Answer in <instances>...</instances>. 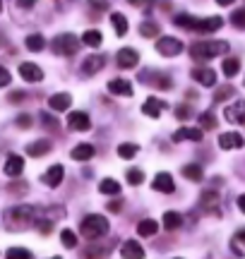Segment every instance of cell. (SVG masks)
I'll return each instance as SVG.
<instances>
[{
  "label": "cell",
  "mask_w": 245,
  "mask_h": 259,
  "mask_svg": "<svg viewBox=\"0 0 245 259\" xmlns=\"http://www.w3.org/2000/svg\"><path fill=\"white\" fill-rule=\"evenodd\" d=\"M36 206L31 204H17V206H10L8 211L3 213V226L8 231L17 233V231H27L31 223H36Z\"/></svg>",
  "instance_id": "cell-1"
},
{
  "label": "cell",
  "mask_w": 245,
  "mask_h": 259,
  "mask_svg": "<svg viewBox=\"0 0 245 259\" xmlns=\"http://www.w3.org/2000/svg\"><path fill=\"white\" fill-rule=\"evenodd\" d=\"M180 29H188V31H197V34H212L219 31L224 27V19L214 15V17H192V15H176L173 19Z\"/></svg>",
  "instance_id": "cell-2"
},
{
  "label": "cell",
  "mask_w": 245,
  "mask_h": 259,
  "mask_svg": "<svg viewBox=\"0 0 245 259\" xmlns=\"http://www.w3.org/2000/svg\"><path fill=\"white\" fill-rule=\"evenodd\" d=\"M228 53V41H195L190 46V58L192 60H212L217 56H226Z\"/></svg>",
  "instance_id": "cell-3"
},
{
  "label": "cell",
  "mask_w": 245,
  "mask_h": 259,
  "mask_svg": "<svg viewBox=\"0 0 245 259\" xmlns=\"http://www.w3.org/2000/svg\"><path fill=\"white\" fill-rule=\"evenodd\" d=\"M108 231H111L108 219H104L101 213H89V216H85L82 223H79V233L85 235L87 240H99V238L108 235Z\"/></svg>",
  "instance_id": "cell-4"
},
{
  "label": "cell",
  "mask_w": 245,
  "mask_h": 259,
  "mask_svg": "<svg viewBox=\"0 0 245 259\" xmlns=\"http://www.w3.org/2000/svg\"><path fill=\"white\" fill-rule=\"evenodd\" d=\"M79 41H82V38H77L75 34H58V36L51 41V48H53L56 56L72 58V56H77V51H79Z\"/></svg>",
  "instance_id": "cell-5"
},
{
  "label": "cell",
  "mask_w": 245,
  "mask_h": 259,
  "mask_svg": "<svg viewBox=\"0 0 245 259\" xmlns=\"http://www.w3.org/2000/svg\"><path fill=\"white\" fill-rule=\"evenodd\" d=\"M142 84H147V87H154V89H161V92H166L173 87V79H171L166 72H156V70H144L140 74Z\"/></svg>",
  "instance_id": "cell-6"
},
{
  "label": "cell",
  "mask_w": 245,
  "mask_h": 259,
  "mask_svg": "<svg viewBox=\"0 0 245 259\" xmlns=\"http://www.w3.org/2000/svg\"><path fill=\"white\" fill-rule=\"evenodd\" d=\"M183 41L176 36H161L159 41H156V53L164 58H173L178 56V53H183Z\"/></svg>",
  "instance_id": "cell-7"
},
{
  "label": "cell",
  "mask_w": 245,
  "mask_h": 259,
  "mask_svg": "<svg viewBox=\"0 0 245 259\" xmlns=\"http://www.w3.org/2000/svg\"><path fill=\"white\" fill-rule=\"evenodd\" d=\"M115 63H118L120 70H132V67H137V63H140V53L135 48H120L115 53Z\"/></svg>",
  "instance_id": "cell-8"
},
{
  "label": "cell",
  "mask_w": 245,
  "mask_h": 259,
  "mask_svg": "<svg viewBox=\"0 0 245 259\" xmlns=\"http://www.w3.org/2000/svg\"><path fill=\"white\" fill-rule=\"evenodd\" d=\"M224 118H226L228 122H233V125H245V101L243 99H238V101H233L231 106H226Z\"/></svg>",
  "instance_id": "cell-9"
},
{
  "label": "cell",
  "mask_w": 245,
  "mask_h": 259,
  "mask_svg": "<svg viewBox=\"0 0 245 259\" xmlns=\"http://www.w3.org/2000/svg\"><path fill=\"white\" fill-rule=\"evenodd\" d=\"M67 127L72 132H87V130H92V120L85 111H75L67 115Z\"/></svg>",
  "instance_id": "cell-10"
},
{
  "label": "cell",
  "mask_w": 245,
  "mask_h": 259,
  "mask_svg": "<svg viewBox=\"0 0 245 259\" xmlns=\"http://www.w3.org/2000/svg\"><path fill=\"white\" fill-rule=\"evenodd\" d=\"M22 170H24V158L19 156V154H8L5 166H3V173H5L8 178H19L22 176Z\"/></svg>",
  "instance_id": "cell-11"
},
{
  "label": "cell",
  "mask_w": 245,
  "mask_h": 259,
  "mask_svg": "<svg viewBox=\"0 0 245 259\" xmlns=\"http://www.w3.org/2000/svg\"><path fill=\"white\" fill-rule=\"evenodd\" d=\"M63 178H65V168L60 166V163H56V166H51L46 173L41 176V183L46 187H58L63 183Z\"/></svg>",
  "instance_id": "cell-12"
},
{
  "label": "cell",
  "mask_w": 245,
  "mask_h": 259,
  "mask_svg": "<svg viewBox=\"0 0 245 259\" xmlns=\"http://www.w3.org/2000/svg\"><path fill=\"white\" fill-rule=\"evenodd\" d=\"M151 190L164 192V194H171L173 190H176L173 176H171V173H156V176H154V183H151Z\"/></svg>",
  "instance_id": "cell-13"
},
{
  "label": "cell",
  "mask_w": 245,
  "mask_h": 259,
  "mask_svg": "<svg viewBox=\"0 0 245 259\" xmlns=\"http://www.w3.org/2000/svg\"><path fill=\"white\" fill-rule=\"evenodd\" d=\"M219 147L221 149H243L245 147V137L240 132H224L221 137H219Z\"/></svg>",
  "instance_id": "cell-14"
},
{
  "label": "cell",
  "mask_w": 245,
  "mask_h": 259,
  "mask_svg": "<svg viewBox=\"0 0 245 259\" xmlns=\"http://www.w3.org/2000/svg\"><path fill=\"white\" fill-rule=\"evenodd\" d=\"M104 65H106V58L104 56H89L85 63H82L79 72L85 74V77H92V74L101 72V70H104Z\"/></svg>",
  "instance_id": "cell-15"
},
{
  "label": "cell",
  "mask_w": 245,
  "mask_h": 259,
  "mask_svg": "<svg viewBox=\"0 0 245 259\" xmlns=\"http://www.w3.org/2000/svg\"><path fill=\"white\" fill-rule=\"evenodd\" d=\"M199 206L207 213H219V194L214 190H205L199 194Z\"/></svg>",
  "instance_id": "cell-16"
},
{
  "label": "cell",
  "mask_w": 245,
  "mask_h": 259,
  "mask_svg": "<svg viewBox=\"0 0 245 259\" xmlns=\"http://www.w3.org/2000/svg\"><path fill=\"white\" fill-rule=\"evenodd\" d=\"M123 259H144V247L137 240H125L120 247Z\"/></svg>",
  "instance_id": "cell-17"
},
{
  "label": "cell",
  "mask_w": 245,
  "mask_h": 259,
  "mask_svg": "<svg viewBox=\"0 0 245 259\" xmlns=\"http://www.w3.org/2000/svg\"><path fill=\"white\" fill-rule=\"evenodd\" d=\"M166 108H169V106H166V101H161V99H147V101L142 103V113H144L147 118H159Z\"/></svg>",
  "instance_id": "cell-18"
},
{
  "label": "cell",
  "mask_w": 245,
  "mask_h": 259,
  "mask_svg": "<svg viewBox=\"0 0 245 259\" xmlns=\"http://www.w3.org/2000/svg\"><path fill=\"white\" fill-rule=\"evenodd\" d=\"M19 74H22V79H27V82H41V79H44V70L34 63H22L19 65Z\"/></svg>",
  "instance_id": "cell-19"
},
{
  "label": "cell",
  "mask_w": 245,
  "mask_h": 259,
  "mask_svg": "<svg viewBox=\"0 0 245 259\" xmlns=\"http://www.w3.org/2000/svg\"><path fill=\"white\" fill-rule=\"evenodd\" d=\"M192 79H197L202 87H214L217 84V72L212 67H195L192 70Z\"/></svg>",
  "instance_id": "cell-20"
},
{
  "label": "cell",
  "mask_w": 245,
  "mask_h": 259,
  "mask_svg": "<svg viewBox=\"0 0 245 259\" xmlns=\"http://www.w3.org/2000/svg\"><path fill=\"white\" fill-rule=\"evenodd\" d=\"M70 103H72V96L65 92H60V94H53L51 99H48V106H51V111H56V113H63L70 108Z\"/></svg>",
  "instance_id": "cell-21"
},
{
  "label": "cell",
  "mask_w": 245,
  "mask_h": 259,
  "mask_svg": "<svg viewBox=\"0 0 245 259\" xmlns=\"http://www.w3.org/2000/svg\"><path fill=\"white\" fill-rule=\"evenodd\" d=\"M185 139H190V142H202V130L199 127H180L173 132V142H185Z\"/></svg>",
  "instance_id": "cell-22"
},
{
  "label": "cell",
  "mask_w": 245,
  "mask_h": 259,
  "mask_svg": "<svg viewBox=\"0 0 245 259\" xmlns=\"http://www.w3.org/2000/svg\"><path fill=\"white\" fill-rule=\"evenodd\" d=\"M108 92L115 94V96H132V84L123 77H115L108 82Z\"/></svg>",
  "instance_id": "cell-23"
},
{
  "label": "cell",
  "mask_w": 245,
  "mask_h": 259,
  "mask_svg": "<svg viewBox=\"0 0 245 259\" xmlns=\"http://www.w3.org/2000/svg\"><path fill=\"white\" fill-rule=\"evenodd\" d=\"M48 151H51V142H48V139H38V142H31V144L27 147V154L29 156H34V158L46 156Z\"/></svg>",
  "instance_id": "cell-24"
},
{
  "label": "cell",
  "mask_w": 245,
  "mask_h": 259,
  "mask_svg": "<svg viewBox=\"0 0 245 259\" xmlns=\"http://www.w3.org/2000/svg\"><path fill=\"white\" fill-rule=\"evenodd\" d=\"M156 231H159V223L154 221V219H142L137 223V233H140L142 238H151V235H156Z\"/></svg>",
  "instance_id": "cell-25"
},
{
  "label": "cell",
  "mask_w": 245,
  "mask_h": 259,
  "mask_svg": "<svg viewBox=\"0 0 245 259\" xmlns=\"http://www.w3.org/2000/svg\"><path fill=\"white\" fill-rule=\"evenodd\" d=\"M183 176L188 178L190 183H202L205 170H202V166H197V163H188V166H183Z\"/></svg>",
  "instance_id": "cell-26"
},
{
  "label": "cell",
  "mask_w": 245,
  "mask_h": 259,
  "mask_svg": "<svg viewBox=\"0 0 245 259\" xmlns=\"http://www.w3.org/2000/svg\"><path fill=\"white\" fill-rule=\"evenodd\" d=\"M101 41H104V36H101V31H99V29H89V31L82 34V44L89 46V48H99L101 46Z\"/></svg>",
  "instance_id": "cell-27"
},
{
  "label": "cell",
  "mask_w": 245,
  "mask_h": 259,
  "mask_svg": "<svg viewBox=\"0 0 245 259\" xmlns=\"http://www.w3.org/2000/svg\"><path fill=\"white\" fill-rule=\"evenodd\" d=\"M111 24H113L118 36H125V34H128V17H125L123 12H113V15H111Z\"/></svg>",
  "instance_id": "cell-28"
},
{
  "label": "cell",
  "mask_w": 245,
  "mask_h": 259,
  "mask_svg": "<svg viewBox=\"0 0 245 259\" xmlns=\"http://www.w3.org/2000/svg\"><path fill=\"white\" fill-rule=\"evenodd\" d=\"M231 252L236 257H245V231H238L233 238H231Z\"/></svg>",
  "instance_id": "cell-29"
},
{
  "label": "cell",
  "mask_w": 245,
  "mask_h": 259,
  "mask_svg": "<svg viewBox=\"0 0 245 259\" xmlns=\"http://www.w3.org/2000/svg\"><path fill=\"white\" fill-rule=\"evenodd\" d=\"M24 46H27V51H31V53H38V51L46 48V38L41 36V34H29Z\"/></svg>",
  "instance_id": "cell-30"
},
{
  "label": "cell",
  "mask_w": 245,
  "mask_h": 259,
  "mask_svg": "<svg viewBox=\"0 0 245 259\" xmlns=\"http://www.w3.org/2000/svg\"><path fill=\"white\" fill-rule=\"evenodd\" d=\"M92 156H94V147L92 144H77L72 149V158L75 161H89Z\"/></svg>",
  "instance_id": "cell-31"
},
{
  "label": "cell",
  "mask_w": 245,
  "mask_h": 259,
  "mask_svg": "<svg viewBox=\"0 0 245 259\" xmlns=\"http://www.w3.org/2000/svg\"><path fill=\"white\" fill-rule=\"evenodd\" d=\"M180 223H183V216H180L178 211L164 213V228H166V231H176V228H180Z\"/></svg>",
  "instance_id": "cell-32"
},
{
  "label": "cell",
  "mask_w": 245,
  "mask_h": 259,
  "mask_svg": "<svg viewBox=\"0 0 245 259\" xmlns=\"http://www.w3.org/2000/svg\"><path fill=\"white\" fill-rule=\"evenodd\" d=\"M99 192L101 194H120V183H115L113 178H104L99 183Z\"/></svg>",
  "instance_id": "cell-33"
},
{
  "label": "cell",
  "mask_w": 245,
  "mask_h": 259,
  "mask_svg": "<svg viewBox=\"0 0 245 259\" xmlns=\"http://www.w3.org/2000/svg\"><path fill=\"white\" fill-rule=\"evenodd\" d=\"M159 24L156 22H151V19H147V22H142L140 24V34L144 38H154V36H159Z\"/></svg>",
  "instance_id": "cell-34"
},
{
  "label": "cell",
  "mask_w": 245,
  "mask_h": 259,
  "mask_svg": "<svg viewBox=\"0 0 245 259\" xmlns=\"http://www.w3.org/2000/svg\"><path fill=\"white\" fill-rule=\"evenodd\" d=\"M221 70H224L226 77H236L238 70H240V60H238V58H226L224 65H221Z\"/></svg>",
  "instance_id": "cell-35"
},
{
  "label": "cell",
  "mask_w": 245,
  "mask_h": 259,
  "mask_svg": "<svg viewBox=\"0 0 245 259\" xmlns=\"http://www.w3.org/2000/svg\"><path fill=\"white\" fill-rule=\"evenodd\" d=\"M137 151H140L137 144H132V142H123L120 147H118V156L120 158H135L137 156Z\"/></svg>",
  "instance_id": "cell-36"
},
{
  "label": "cell",
  "mask_w": 245,
  "mask_h": 259,
  "mask_svg": "<svg viewBox=\"0 0 245 259\" xmlns=\"http://www.w3.org/2000/svg\"><path fill=\"white\" fill-rule=\"evenodd\" d=\"M5 259H34V257H31V252L27 247H10L5 252Z\"/></svg>",
  "instance_id": "cell-37"
},
{
  "label": "cell",
  "mask_w": 245,
  "mask_h": 259,
  "mask_svg": "<svg viewBox=\"0 0 245 259\" xmlns=\"http://www.w3.org/2000/svg\"><path fill=\"white\" fill-rule=\"evenodd\" d=\"M60 242L65 245L67 250H72V247H77V235L70 231V228H63V231H60Z\"/></svg>",
  "instance_id": "cell-38"
},
{
  "label": "cell",
  "mask_w": 245,
  "mask_h": 259,
  "mask_svg": "<svg viewBox=\"0 0 245 259\" xmlns=\"http://www.w3.org/2000/svg\"><path fill=\"white\" fill-rule=\"evenodd\" d=\"M199 125H202V130H214L217 127V118H214V113L212 111L202 113V115H199Z\"/></svg>",
  "instance_id": "cell-39"
},
{
  "label": "cell",
  "mask_w": 245,
  "mask_h": 259,
  "mask_svg": "<svg viewBox=\"0 0 245 259\" xmlns=\"http://www.w3.org/2000/svg\"><path fill=\"white\" fill-rule=\"evenodd\" d=\"M125 176H128V183H130V185H142V183H144V173H142L140 168H130Z\"/></svg>",
  "instance_id": "cell-40"
},
{
  "label": "cell",
  "mask_w": 245,
  "mask_h": 259,
  "mask_svg": "<svg viewBox=\"0 0 245 259\" xmlns=\"http://www.w3.org/2000/svg\"><path fill=\"white\" fill-rule=\"evenodd\" d=\"M236 94V89L231 87V84H226V87H221V89H217V94H214V101L221 103V101H226L228 96H233Z\"/></svg>",
  "instance_id": "cell-41"
},
{
  "label": "cell",
  "mask_w": 245,
  "mask_h": 259,
  "mask_svg": "<svg viewBox=\"0 0 245 259\" xmlns=\"http://www.w3.org/2000/svg\"><path fill=\"white\" fill-rule=\"evenodd\" d=\"M82 254H85V259H104L106 257V247H87Z\"/></svg>",
  "instance_id": "cell-42"
},
{
  "label": "cell",
  "mask_w": 245,
  "mask_h": 259,
  "mask_svg": "<svg viewBox=\"0 0 245 259\" xmlns=\"http://www.w3.org/2000/svg\"><path fill=\"white\" fill-rule=\"evenodd\" d=\"M231 24H233L236 29H245V8L236 10V12L231 15Z\"/></svg>",
  "instance_id": "cell-43"
},
{
  "label": "cell",
  "mask_w": 245,
  "mask_h": 259,
  "mask_svg": "<svg viewBox=\"0 0 245 259\" xmlns=\"http://www.w3.org/2000/svg\"><path fill=\"white\" fill-rule=\"evenodd\" d=\"M31 115H27V113H22V115H17V127H22V130H29L31 127Z\"/></svg>",
  "instance_id": "cell-44"
},
{
  "label": "cell",
  "mask_w": 245,
  "mask_h": 259,
  "mask_svg": "<svg viewBox=\"0 0 245 259\" xmlns=\"http://www.w3.org/2000/svg\"><path fill=\"white\" fill-rule=\"evenodd\" d=\"M38 118H41V122H44L48 130H58V120H56V118H51L48 113H41Z\"/></svg>",
  "instance_id": "cell-45"
},
{
  "label": "cell",
  "mask_w": 245,
  "mask_h": 259,
  "mask_svg": "<svg viewBox=\"0 0 245 259\" xmlns=\"http://www.w3.org/2000/svg\"><path fill=\"white\" fill-rule=\"evenodd\" d=\"M176 115H178V120H188V118H190V108H188V106H178V108H176Z\"/></svg>",
  "instance_id": "cell-46"
},
{
  "label": "cell",
  "mask_w": 245,
  "mask_h": 259,
  "mask_svg": "<svg viewBox=\"0 0 245 259\" xmlns=\"http://www.w3.org/2000/svg\"><path fill=\"white\" fill-rule=\"evenodd\" d=\"M36 3H38V0H17V5L22 10H31L34 5H36Z\"/></svg>",
  "instance_id": "cell-47"
},
{
  "label": "cell",
  "mask_w": 245,
  "mask_h": 259,
  "mask_svg": "<svg viewBox=\"0 0 245 259\" xmlns=\"http://www.w3.org/2000/svg\"><path fill=\"white\" fill-rule=\"evenodd\" d=\"M8 84H10V72L3 67V70H0V87H8Z\"/></svg>",
  "instance_id": "cell-48"
},
{
  "label": "cell",
  "mask_w": 245,
  "mask_h": 259,
  "mask_svg": "<svg viewBox=\"0 0 245 259\" xmlns=\"http://www.w3.org/2000/svg\"><path fill=\"white\" fill-rule=\"evenodd\" d=\"M10 99V103H17V101H24V92H12L8 96Z\"/></svg>",
  "instance_id": "cell-49"
},
{
  "label": "cell",
  "mask_w": 245,
  "mask_h": 259,
  "mask_svg": "<svg viewBox=\"0 0 245 259\" xmlns=\"http://www.w3.org/2000/svg\"><path fill=\"white\" fill-rule=\"evenodd\" d=\"M10 192H19V194H24V192H27V185H24V183H19V185H10Z\"/></svg>",
  "instance_id": "cell-50"
},
{
  "label": "cell",
  "mask_w": 245,
  "mask_h": 259,
  "mask_svg": "<svg viewBox=\"0 0 245 259\" xmlns=\"http://www.w3.org/2000/svg\"><path fill=\"white\" fill-rule=\"evenodd\" d=\"M89 3H92V8H99V10L108 8V3H106V0H89Z\"/></svg>",
  "instance_id": "cell-51"
},
{
  "label": "cell",
  "mask_w": 245,
  "mask_h": 259,
  "mask_svg": "<svg viewBox=\"0 0 245 259\" xmlns=\"http://www.w3.org/2000/svg\"><path fill=\"white\" fill-rule=\"evenodd\" d=\"M120 206H123V204L118 202V199H115V202L108 204V211H120Z\"/></svg>",
  "instance_id": "cell-52"
},
{
  "label": "cell",
  "mask_w": 245,
  "mask_h": 259,
  "mask_svg": "<svg viewBox=\"0 0 245 259\" xmlns=\"http://www.w3.org/2000/svg\"><path fill=\"white\" fill-rule=\"evenodd\" d=\"M238 209L245 213V194H240V197H238Z\"/></svg>",
  "instance_id": "cell-53"
},
{
  "label": "cell",
  "mask_w": 245,
  "mask_h": 259,
  "mask_svg": "<svg viewBox=\"0 0 245 259\" xmlns=\"http://www.w3.org/2000/svg\"><path fill=\"white\" fill-rule=\"evenodd\" d=\"M231 3H236V0H217V5H221V8H228Z\"/></svg>",
  "instance_id": "cell-54"
},
{
  "label": "cell",
  "mask_w": 245,
  "mask_h": 259,
  "mask_svg": "<svg viewBox=\"0 0 245 259\" xmlns=\"http://www.w3.org/2000/svg\"><path fill=\"white\" fill-rule=\"evenodd\" d=\"M147 3H154V0H130V5H147Z\"/></svg>",
  "instance_id": "cell-55"
},
{
  "label": "cell",
  "mask_w": 245,
  "mask_h": 259,
  "mask_svg": "<svg viewBox=\"0 0 245 259\" xmlns=\"http://www.w3.org/2000/svg\"><path fill=\"white\" fill-rule=\"evenodd\" d=\"M51 259H60V257H51Z\"/></svg>",
  "instance_id": "cell-56"
},
{
  "label": "cell",
  "mask_w": 245,
  "mask_h": 259,
  "mask_svg": "<svg viewBox=\"0 0 245 259\" xmlns=\"http://www.w3.org/2000/svg\"><path fill=\"white\" fill-rule=\"evenodd\" d=\"M176 259H180V257H176Z\"/></svg>",
  "instance_id": "cell-57"
}]
</instances>
